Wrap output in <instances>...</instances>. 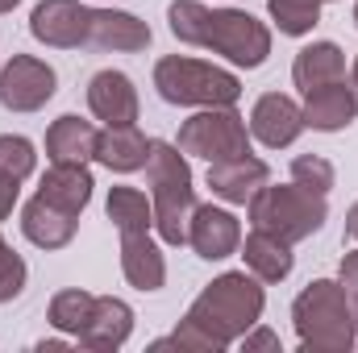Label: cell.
<instances>
[{
    "label": "cell",
    "mask_w": 358,
    "mask_h": 353,
    "mask_svg": "<svg viewBox=\"0 0 358 353\" xmlns=\"http://www.w3.org/2000/svg\"><path fill=\"white\" fill-rule=\"evenodd\" d=\"M267 295L263 283L250 270H225L217 274L187 308L171 337H159L150 350H192V353H221L242 341L263 320Z\"/></svg>",
    "instance_id": "obj_1"
},
{
    "label": "cell",
    "mask_w": 358,
    "mask_h": 353,
    "mask_svg": "<svg viewBox=\"0 0 358 353\" xmlns=\"http://www.w3.org/2000/svg\"><path fill=\"white\" fill-rule=\"evenodd\" d=\"M167 25L183 46H204L234 67H263L271 54V29L242 8H204L200 0H171Z\"/></svg>",
    "instance_id": "obj_2"
},
{
    "label": "cell",
    "mask_w": 358,
    "mask_h": 353,
    "mask_svg": "<svg viewBox=\"0 0 358 353\" xmlns=\"http://www.w3.org/2000/svg\"><path fill=\"white\" fill-rule=\"evenodd\" d=\"M292 324H296L300 350H308V353H346V350H355V341H358L350 295L334 278H317V283H308L296 295Z\"/></svg>",
    "instance_id": "obj_3"
},
{
    "label": "cell",
    "mask_w": 358,
    "mask_h": 353,
    "mask_svg": "<svg viewBox=\"0 0 358 353\" xmlns=\"http://www.w3.org/2000/svg\"><path fill=\"white\" fill-rule=\"evenodd\" d=\"M146 183H150V204H155V229L167 246H187V220L196 212V187L187 154L176 142H150L146 158Z\"/></svg>",
    "instance_id": "obj_4"
},
{
    "label": "cell",
    "mask_w": 358,
    "mask_h": 353,
    "mask_svg": "<svg viewBox=\"0 0 358 353\" xmlns=\"http://www.w3.org/2000/svg\"><path fill=\"white\" fill-rule=\"evenodd\" d=\"M155 91L167 104H179V108H225V104H238L242 84L225 67L167 54V59L155 63Z\"/></svg>",
    "instance_id": "obj_5"
},
{
    "label": "cell",
    "mask_w": 358,
    "mask_h": 353,
    "mask_svg": "<svg viewBox=\"0 0 358 353\" xmlns=\"http://www.w3.org/2000/svg\"><path fill=\"white\" fill-rule=\"evenodd\" d=\"M246 208H250V225H255V229H267V233L292 241V246L304 241V237H313V233L329 220L325 195H313V191H304L300 183H287V187L263 183Z\"/></svg>",
    "instance_id": "obj_6"
},
{
    "label": "cell",
    "mask_w": 358,
    "mask_h": 353,
    "mask_svg": "<svg viewBox=\"0 0 358 353\" xmlns=\"http://www.w3.org/2000/svg\"><path fill=\"white\" fill-rule=\"evenodd\" d=\"M176 146L187 158H204V163L242 158V154H250V125L238 117L234 104H225V108H200L196 117H187L179 125Z\"/></svg>",
    "instance_id": "obj_7"
},
{
    "label": "cell",
    "mask_w": 358,
    "mask_h": 353,
    "mask_svg": "<svg viewBox=\"0 0 358 353\" xmlns=\"http://www.w3.org/2000/svg\"><path fill=\"white\" fill-rule=\"evenodd\" d=\"M59 88V75L50 63L34 54H13L0 67V104L8 112H38Z\"/></svg>",
    "instance_id": "obj_8"
},
{
    "label": "cell",
    "mask_w": 358,
    "mask_h": 353,
    "mask_svg": "<svg viewBox=\"0 0 358 353\" xmlns=\"http://www.w3.org/2000/svg\"><path fill=\"white\" fill-rule=\"evenodd\" d=\"M88 29H92V8L80 4V0H42L29 13V33L42 46H55V50L88 46Z\"/></svg>",
    "instance_id": "obj_9"
},
{
    "label": "cell",
    "mask_w": 358,
    "mask_h": 353,
    "mask_svg": "<svg viewBox=\"0 0 358 353\" xmlns=\"http://www.w3.org/2000/svg\"><path fill=\"white\" fill-rule=\"evenodd\" d=\"M187 246L196 250V258L204 262H225L238 254L242 246V225L234 212L213 208V204H196L192 220H187Z\"/></svg>",
    "instance_id": "obj_10"
},
{
    "label": "cell",
    "mask_w": 358,
    "mask_h": 353,
    "mask_svg": "<svg viewBox=\"0 0 358 353\" xmlns=\"http://www.w3.org/2000/svg\"><path fill=\"white\" fill-rule=\"evenodd\" d=\"M300 133H304V108L292 96L267 91L255 100V108H250V137L255 142H263L267 150H283Z\"/></svg>",
    "instance_id": "obj_11"
},
{
    "label": "cell",
    "mask_w": 358,
    "mask_h": 353,
    "mask_svg": "<svg viewBox=\"0 0 358 353\" xmlns=\"http://www.w3.org/2000/svg\"><path fill=\"white\" fill-rule=\"evenodd\" d=\"M88 46L92 50H113V54H138L150 46V25L125 8H92Z\"/></svg>",
    "instance_id": "obj_12"
},
{
    "label": "cell",
    "mask_w": 358,
    "mask_h": 353,
    "mask_svg": "<svg viewBox=\"0 0 358 353\" xmlns=\"http://www.w3.org/2000/svg\"><path fill=\"white\" fill-rule=\"evenodd\" d=\"M88 108L92 117L108 125H134L138 121V91L125 71H96L88 80Z\"/></svg>",
    "instance_id": "obj_13"
},
{
    "label": "cell",
    "mask_w": 358,
    "mask_h": 353,
    "mask_svg": "<svg viewBox=\"0 0 358 353\" xmlns=\"http://www.w3.org/2000/svg\"><path fill=\"white\" fill-rule=\"evenodd\" d=\"M134 333V308L125 299H113V295H96V308H92V320L84 324V333L76 337V345H84L92 353H113L121 350Z\"/></svg>",
    "instance_id": "obj_14"
},
{
    "label": "cell",
    "mask_w": 358,
    "mask_h": 353,
    "mask_svg": "<svg viewBox=\"0 0 358 353\" xmlns=\"http://www.w3.org/2000/svg\"><path fill=\"white\" fill-rule=\"evenodd\" d=\"M263 183H271V167L263 158H255V154L225 158V163H208V187L225 204H250Z\"/></svg>",
    "instance_id": "obj_15"
},
{
    "label": "cell",
    "mask_w": 358,
    "mask_h": 353,
    "mask_svg": "<svg viewBox=\"0 0 358 353\" xmlns=\"http://www.w3.org/2000/svg\"><path fill=\"white\" fill-rule=\"evenodd\" d=\"M121 274L134 291H159L167 283V258L150 233H125L121 237Z\"/></svg>",
    "instance_id": "obj_16"
},
{
    "label": "cell",
    "mask_w": 358,
    "mask_h": 353,
    "mask_svg": "<svg viewBox=\"0 0 358 353\" xmlns=\"http://www.w3.org/2000/svg\"><path fill=\"white\" fill-rule=\"evenodd\" d=\"M355 117H358V100H355V91L346 88V80L304 91V129L338 133V129H346Z\"/></svg>",
    "instance_id": "obj_17"
},
{
    "label": "cell",
    "mask_w": 358,
    "mask_h": 353,
    "mask_svg": "<svg viewBox=\"0 0 358 353\" xmlns=\"http://www.w3.org/2000/svg\"><path fill=\"white\" fill-rule=\"evenodd\" d=\"M238 254L246 258V270L259 278V283H283L296 266V254H292V241L275 237L267 229H250L246 241L238 246Z\"/></svg>",
    "instance_id": "obj_18"
},
{
    "label": "cell",
    "mask_w": 358,
    "mask_h": 353,
    "mask_svg": "<svg viewBox=\"0 0 358 353\" xmlns=\"http://www.w3.org/2000/svg\"><path fill=\"white\" fill-rule=\"evenodd\" d=\"M76 225H80V216H71V212L46 204L42 195H34V200L21 208V233H25L38 250H63V246H71Z\"/></svg>",
    "instance_id": "obj_19"
},
{
    "label": "cell",
    "mask_w": 358,
    "mask_h": 353,
    "mask_svg": "<svg viewBox=\"0 0 358 353\" xmlns=\"http://www.w3.org/2000/svg\"><path fill=\"white\" fill-rule=\"evenodd\" d=\"M92 187H96V183H92L88 167H80V163H50V171L38 183V195H42L46 204H55V208L80 216L92 204Z\"/></svg>",
    "instance_id": "obj_20"
},
{
    "label": "cell",
    "mask_w": 358,
    "mask_h": 353,
    "mask_svg": "<svg viewBox=\"0 0 358 353\" xmlns=\"http://www.w3.org/2000/svg\"><path fill=\"white\" fill-rule=\"evenodd\" d=\"M96 142H100V129L92 121H84V117L67 112V117H59L46 129V158L50 163H80V167H88L96 158Z\"/></svg>",
    "instance_id": "obj_21"
},
{
    "label": "cell",
    "mask_w": 358,
    "mask_h": 353,
    "mask_svg": "<svg viewBox=\"0 0 358 353\" xmlns=\"http://www.w3.org/2000/svg\"><path fill=\"white\" fill-rule=\"evenodd\" d=\"M150 158V137L138 125H108L96 142V163H104L117 175H134L142 171Z\"/></svg>",
    "instance_id": "obj_22"
},
{
    "label": "cell",
    "mask_w": 358,
    "mask_h": 353,
    "mask_svg": "<svg viewBox=\"0 0 358 353\" xmlns=\"http://www.w3.org/2000/svg\"><path fill=\"white\" fill-rule=\"evenodd\" d=\"M292 80L300 91H313V88H325V84H338L346 80V54L338 42H313L296 54L292 63Z\"/></svg>",
    "instance_id": "obj_23"
},
{
    "label": "cell",
    "mask_w": 358,
    "mask_h": 353,
    "mask_svg": "<svg viewBox=\"0 0 358 353\" xmlns=\"http://www.w3.org/2000/svg\"><path fill=\"white\" fill-rule=\"evenodd\" d=\"M104 212H108V220L117 225L121 237H125V233H150V229H155V204H150V195L138 191V187H113Z\"/></svg>",
    "instance_id": "obj_24"
},
{
    "label": "cell",
    "mask_w": 358,
    "mask_h": 353,
    "mask_svg": "<svg viewBox=\"0 0 358 353\" xmlns=\"http://www.w3.org/2000/svg\"><path fill=\"white\" fill-rule=\"evenodd\" d=\"M92 308H96V295L92 291H80V287H67V291H59L55 299H50V324L59 329V333H67L71 341L84 333V324L92 320Z\"/></svg>",
    "instance_id": "obj_25"
},
{
    "label": "cell",
    "mask_w": 358,
    "mask_h": 353,
    "mask_svg": "<svg viewBox=\"0 0 358 353\" xmlns=\"http://www.w3.org/2000/svg\"><path fill=\"white\" fill-rule=\"evenodd\" d=\"M321 4H325V0H267V13H271V21L279 25V33L304 38V33L317 29Z\"/></svg>",
    "instance_id": "obj_26"
},
{
    "label": "cell",
    "mask_w": 358,
    "mask_h": 353,
    "mask_svg": "<svg viewBox=\"0 0 358 353\" xmlns=\"http://www.w3.org/2000/svg\"><path fill=\"white\" fill-rule=\"evenodd\" d=\"M292 183H300L313 195H329L334 191V163L321 154H300V158H292Z\"/></svg>",
    "instance_id": "obj_27"
},
{
    "label": "cell",
    "mask_w": 358,
    "mask_h": 353,
    "mask_svg": "<svg viewBox=\"0 0 358 353\" xmlns=\"http://www.w3.org/2000/svg\"><path fill=\"white\" fill-rule=\"evenodd\" d=\"M38 167V154H34V142L29 137H17V133H0V171L13 179H29Z\"/></svg>",
    "instance_id": "obj_28"
},
{
    "label": "cell",
    "mask_w": 358,
    "mask_h": 353,
    "mask_svg": "<svg viewBox=\"0 0 358 353\" xmlns=\"http://www.w3.org/2000/svg\"><path fill=\"white\" fill-rule=\"evenodd\" d=\"M25 278H29V270L21 262V254H13V246L0 237V303L17 299L25 291Z\"/></svg>",
    "instance_id": "obj_29"
},
{
    "label": "cell",
    "mask_w": 358,
    "mask_h": 353,
    "mask_svg": "<svg viewBox=\"0 0 358 353\" xmlns=\"http://www.w3.org/2000/svg\"><path fill=\"white\" fill-rule=\"evenodd\" d=\"M242 350L246 353H283V345H279V337L271 333V329H250L246 337H242Z\"/></svg>",
    "instance_id": "obj_30"
},
{
    "label": "cell",
    "mask_w": 358,
    "mask_h": 353,
    "mask_svg": "<svg viewBox=\"0 0 358 353\" xmlns=\"http://www.w3.org/2000/svg\"><path fill=\"white\" fill-rule=\"evenodd\" d=\"M17 195H21V179H13V175H4V171H0V220H8V216H13Z\"/></svg>",
    "instance_id": "obj_31"
},
{
    "label": "cell",
    "mask_w": 358,
    "mask_h": 353,
    "mask_svg": "<svg viewBox=\"0 0 358 353\" xmlns=\"http://www.w3.org/2000/svg\"><path fill=\"white\" fill-rule=\"evenodd\" d=\"M338 283L346 287L350 299H358V250H350V254L342 258V266H338Z\"/></svg>",
    "instance_id": "obj_32"
},
{
    "label": "cell",
    "mask_w": 358,
    "mask_h": 353,
    "mask_svg": "<svg viewBox=\"0 0 358 353\" xmlns=\"http://www.w3.org/2000/svg\"><path fill=\"white\" fill-rule=\"evenodd\" d=\"M346 237H350V241H358V200L350 204V212H346Z\"/></svg>",
    "instance_id": "obj_33"
},
{
    "label": "cell",
    "mask_w": 358,
    "mask_h": 353,
    "mask_svg": "<svg viewBox=\"0 0 358 353\" xmlns=\"http://www.w3.org/2000/svg\"><path fill=\"white\" fill-rule=\"evenodd\" d=\"M350 91H355V100H358V59H355V67H350Z\"/></svg>",
    "instance_id": "obj_34"
},
{
    "label": "cell",
    "mask_w": 358,
    "mask_h": 353,
    "mask_svg": "<svg viewBox=\"0 0 358 353\" xmlns=\"http://www.w3.org/2000/svg\"><path fill=\"white\" fill-rule=\"evenodd\" d=\"M17 4H21V0H0V13H13Z\"/></svg>",
    "instance_id": "obj_35"
},
{
    "label": "cell",
    "mask_w": 358,
    "mask_h": 353,
    "mask_svg": "<svg viewBox=\"0 0 358 353\" xmlns=\"http://www.w3.org/2000/svg\"><path fill=\"white\" fill-rule=\"evenodd\" d=\"M355 329H358V299H355Z\"/></svg>",
    "instance_id": "obj_36"
},
{
    "label": "cell",
    "mask_w": 358,
    "mask_h": 353,
    "mask_svg": "<svg viewBox=\"0 0 358 353\" xmlns=\"http://www.w3.org/2000/svg\"><path fill=\"white\" fill-rule=\"evenodd\" d=\"M355 25H358V4H355Z\"/></svg>",
    "instance_id": "obj_37"
},
{
    "label": "cell",
    "mask_w": 358,
    "mask_h": 353,
    "mask_svg": "<svg viewBox=\"0 0 358 353\" xmlns=\"http://www.w3.org/2000/svg\"><path fill=\"white\" fill-rule=\"evenodd\" d=\"M325 4H329V0H325Z\"/></svg>",
    "instance_id": "obj_38"
}]
</instances>
